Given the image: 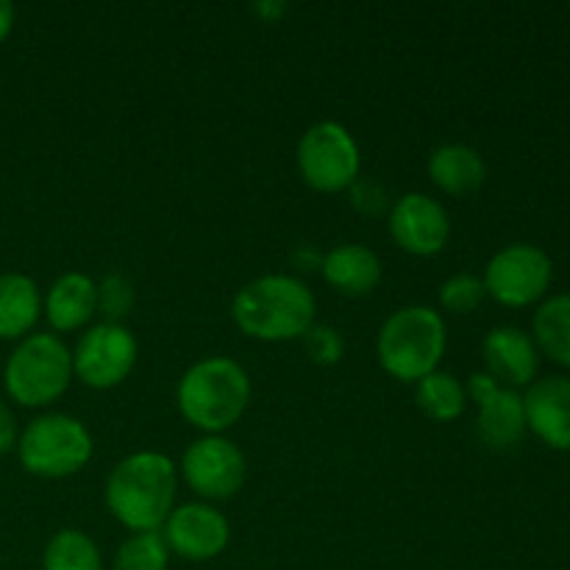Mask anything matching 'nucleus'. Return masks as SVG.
I'll return each mask as SVG.
<instances>
[{"mask_svg": "<svg viewBox=\"0 0 570 570\" xmlns=\"http://www.w3.org/2000/svg\"><path fill=\"white\" fill-rule=\"evenodd\" d=\"M167 549L187 562H209L226 551L232 540V527L226 515L212 504H181L173 507L170 518L161 527Z\"/></svg>", "mask_w": 570, "mask_h": 570, "instance_id": "13", "label": "nucleus"}, {"mask_svg": "<svg viewBox=\"0 0 570 570\" xmlns=\"http://www.w3.org/2000/svg\"><path fill=\"white\" fill-rule=\"evenodd\" d=\"M429 178L443 193L465 198L482 187L484 178H488V165H484L482 154L471 145L449 142L434 148L429 156Z\"/></svg>", "mask_w": 570, "mask_h": 570, "instance_id": "18", "label": "nucleus"}, {"mask_svg": "<svg viewBox=\"0 0 570 570\" xmlns=\"http://www.w3.org/2000/svg\"><path fill=\"white\" fill-rule=\"evenodd\" d=\"M139 345L122 323H98L87 328L72 351V376L92 390H111L131 376Z\"/></svg>", "mask_w": 570, "mask_h": 570, "instance_id": "8", "label": "nucleus"}, {"mask_svg": "<svg viewBox=\"0 0 570 570\" xmlns=\"http://www.w3.org/2000/svg\"><path fill=\"white\" fill-rule=\"evenodd\" d=\"M134 309V287L128 278L106 276L104 282L98 284V312H104L106 323H120L122 317L131 315Z\"/></svg>", "mask_w": 570, "mask_h": 570, "instance_id": "25", "label": "nucleus"}, {"mask_svg": "<svg viewBox=\"0 0 570 570\" xmlns=\"http://www.w3.org/2000/svg\"><path fill=\"white\" fill-rule=\"evenodd\" d=\"M527 429H532L546 445L570 451V379H540L523 395Z\"/></svg>", "mask_w": 570, "mask_h": 570, "instance_id": "14", "label": "nucleus"}, {"mask_svg": "<svg viewBox=\"0 0 570 570\" xmlns=\"http://www.w3.org/2000/svg\"><path fill=\"white\" fill-rule=\"evenodd\" d=\"M390 237L412 256H434L451 237L449 212L426 193H406L390 206Z\"/></svg>", "mask_w": 570, "mask_h": 570, "instance_id": "12", "label": "nucleus"}, {"mask_svg": "<svg viewBox=\"0 0 570 570\" xmlns=\"http://www.w3.org/2000/svg\"><path fill=\"white\" fill-rule=\"evenodd\" d=\"M72 382V351L56 334H28L17 343L3 367V384L20 406H48Z\"/></svg>", "mask_w": 570, "mask_h": 570, "instance_id": "5", "label": "nucleus"}, {"mask_svg": "<svg viewBox=\"0 0 570 570\" xmlns=\"http://www.w3.org/2000/svg\"><path fill=\"white\" fill-rule=\"evenodd\" d=\"M482 356L488 373L501 387H521L538 373V345L518 326L493 328L484 337Z\"/></svg>", "mask_w": 570, "mask_h": 570, "instance_id": "15", "label": "nucleus"}, {"mask_svg": "<svg viewBox=\"0 0 570 570\" xmlns=\"http://www.w3.org/2000/svg\"><path fill=\"white\" fill-rule=\"evenodd\" d=\"M42 298L39 287L26 273H3L0 276V340H17L31 334L37 326Z\"/></svg>", "mask_w": 570, "mask_h": 570, "instance_id": "19", "label": "nucleus"}, {"mask_svg": "<svg viewBox=\"0 0 570 570\" xmlns=\"http://www.w3.org/2000/svg\"><path fill=\"white\" fill-rule=\"evenodd\" d=\"M449 334L434 306H404L382 323L376 337V356L384 373L406 384H417L440 371Z\"/></svg>", "mask_w": 570, "mask_h": 570, "instance_id": "4", "label": "nucleus"}, {"mask_svg": "<svg viewBox=\"0 0 570 570\" xmlns=\"http://www.w3.org/2000/svg\"><path fill=\"white\" fill-rule=\"evenodd\" d=\"M17 456L31 476L67 479L92 460V434L78 417L48 412L22 429Z\"/></svg>", "mask_w": 570, "mask_h": 570, "instance_id": "6", "label": "nucleus"}, {"mask_svg": "<svg viewBox=\"0 0 570 570\" xmlns=\"http://www.w3.org/2000/svg\"><path fill=\"white\" fill-rule=\"evenodd\" d=\"M17 440H20V432H17L14 412L9 410V404H6V401H0V456L9 454V451H14Z\"/></svg>", "mask_w": 570, "mask_h": 570, "instance_id": "28", "label": "nucleus"}, {"mask_svg": "<svg viewBox=\"0 0 570 570\" xmlns=\"http://www.w3.org/2000/svg\"><path fill=\"white\" fill-rule=\"evenodd\" d=\"M465 390L479 410V440L493 451L515 449L523 440V434H527L523 395H518L512 387H501L490 373H473Z\"/></svg>", "mask_w": 570, "mask_h": 570, "instance_id": "11", "label": "nucleus"}, {"mask_svg": "<svg viewBox=\"0 0 570 570\" xmlns=\"http://www.w3.org/2000/svg\"><path fill=\"white\" fill-rule=\"evenodd\" d=\"M42 312L56 332H76L98 312V284L83 273H65L50 284Z\"/></svg>", "mask_w": 570, "mask_h": 570, "instance_id": "17", "label": "nucleus"}, {"mask_svg": "<svg viewBox=\"0 0 570 570\" xmlns=\"http://www.w3.org/2000/svg\"><path fill=\"white\" fill-rule=\"evenodd\" d=\"M534 345L560 365H570V295H554L534 312Z\"/></svg>", "mask_w": 570, "mask_h": 570, "instance_id": "21", "label": "nucleus"}, {"mask_svg": "<svg viewBox=\"0 0 570 570\" xmlns=\"http://www.w3.org/2000/svg\"><path fill=\"white\" fill-rule=\"evenodd\" d=\"M298 173L317 193H345L360 178L362 156L354 134L334 120L306 128L295 150Z\"/></svg>", "mask_w": 570, "mask_h": 570, "instance_id": "7", "label": "nucleus"}, {"mask_svg": "<svg viewBox=\"0 0 570 570\" xmlns=\"http://www.w3.org/2000/svg\"><path fill=\"white\" fill-rule=\"evenodd\" d=\"M254 11L262 17V20H273V17L284 14V11H287V6L284 3H256Z\"/></svg>", "mask_w": 570, "mask_h": 570, "instance_id": "30", "label": "nucleus"}, {"mask_svg": "<svg viewBox=\"0 0 570 570\" xmlns=\"http://www.w3.org/2000/svg\"><path fill=\"white\" fill-rule=\"evenodd\" d=\"M321 273L337 293L362 298L382 282V259L360 243H343L321 259Z\"/></svg>", "mask_w": 570, "mask_h": 570, "instance_id": "16", "label": "nucleus"}, {"mask_svg": "<svg viewBox=\"0 0 570 570\" xmlns=\"http://www.w3.org/2000/svg\"><path fill=\"white\" fill-rule=\"evenodd\" d=\"M551 259L538 245L515 243L501 248L484 267V289L504 306H529L551 284Z\"/></svg>", "mask_w": 570, "mask_h": 570, "instance_id": "10", "label": "nucleus"}, {"mask_svg": "<svg viewBox=\"0 0 570 570\" xmlns=\"http://www.w3.org/2000/svg\"><path fill=\"white\" fill-rule=\"evenodd\" d=\"M348 193H351V204H354L360 212H365V215H382L384 209L393 206L382 184L376 181H362V178H356L354 187H351Z\"/></svg>", "mask_w": 570, "mask_h": 570, "instance_id": "27", "label": "nucleus"}, {"mask_svg": "<svg viewBox=\"0 0 570 570\" xmlns=\"http://www.w3.org/2000/svg\"><path fill=\"white\" fill-rule=\"evenodd\" d=\"M468 390L449 371H434L415 384V404L426 417L438 423H451L465 412Z\"/></svg>", "mask_w": 570, "mask_h": 570, "instance_id": "20", "label": "nucleus"}, {"mask_svg": "<svg viewBox=\"0 0 570 570\" xmlns=\"http://www.w3.org/2000/svg\"><path fill=\"white\" fill-rule=\"evenodd\" d=\"M178 412L204 434H223L250 404V379L232 356H206L189 365L176 387Z\"/></svg>", "mask_w": 570, "mask_h": 570, "instance_id": "3", "label": "nucleus"}, {"mask_svg": "<svg viewBox=\"0 0 570 570\" xmlns=\"http://www.w3.org/2000/svg\"><path fill=\"white\" fill-rule=\"evenodd\" d=\"M315 315L312 289L287 273L254 278L232 301V317L239 332L262 343L304 337L315 326Z\"/></svg>", "mask_w": 570, "mask_h": 570, "instance_id": "2", "label": "nucleus"}, {"mask_svg": "<svg viewBox=\"0 0 570 570\" xmlns=\"http://www.w3.org/2000/svg\"><path fill=\"white\" fill-rule=\"evenodd\" d=\"M488 289H484V282L473 273H456V276L445 278L438 289L440 306L445 312H454V315H468V312L476 309L484 301Z\"/></svg>", "mask_w": 570, "mask_h": 570, "instance_id": "24", "label": "nucleus"}, {"mask_svg": "<svg viewBox=\"0 0 570 570\" xmlns=\"http://www.w3.org/2000/svg\"><path fill=\"white\" fill-rule=\"evenodd\" d=\"M178 473L167 454L137 451L111 468L106 479V507L126 529L159 532L176 504Z\"/></svg>", "mask_w": 570, "mask_h": 570, "instance_id": "1", "label": "nucleus"}, {"mask_svg": "<svg viewBox=\"0 0 570 570\" xmlns=\"http://www.w3.org/2000/svg\"><path fill=\"white\" fill-rule=\"evenodd\" d=\"M304 348L309 354L312 362L317 365H337L343 360V334L332 326H312L309 332L304 334Z\"/></svg>", "mask_w": 570, "mask_h": 570, "instance_id": "26", "label": "nucleus"}, {"mask_svg": "<svg viewBox=\"0 0 570 570\" xmlns=\"http://www.w3.org/2000/svg\"><path fill=\"white\" fill-rule=\"evenodd\" d=\"M170 549L161 532H137L122 540L115 554V570H167Z\"/></svg>", "mask_w": 570, "mask_h": 570, "instance_id": "23", "label": "nucleus"}, {"mask_svg": "<svg viewBox=\"0 0 570 570\" xmlns=\"http://www.w3.org/2000/svg\"><path fill=\"white\" fill-rule=\"evenodd\" d=\"M42 570H104L100 549L81 529H61L42 554Z\"/></svg>", "mask_w": 570, "mask_h": 570, "instance_id": "22", "label": "nucleus"}, {"mask_svg": "<svg viewBox=\"0 0 570 570\" xmlns=\"http://www.w3.org/2000/svg\"><path fill=\"white\" fill-rule=\"evenodd\" d=\"M14 28V6L9 0H0V42L11 33Z\"/></svg>", "mask_w": 570, "mask_h": 570, "instance_id": "29", "label": "nucleus"}, {"mask_svg": "<svg viewBox=\"0 0 570 570\" xmlns=\"http://www.w3.org/2000/svg\"><path fill=\"white\" fill-rule=\"evenodd\" d=\"M245 454L223 434H204L187 445L181 456V473L189 490L206 501H226L245 484Z\"/></svg>", "mask_w": 570, "mask_h": 570, "instance_id": "9", "label": "nucleus"}]
</instances>
